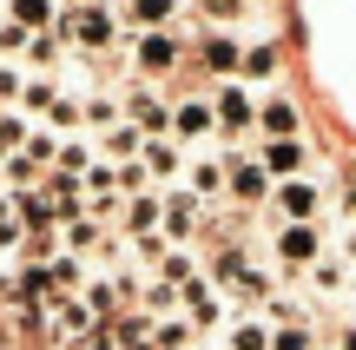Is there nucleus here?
I'll return each mask as SVG.
<instances>
[{
    "label": "nucleus",
    "instance_id": "1",
    "mask_svg": "<svg viewBox=\"0 0 356 350\" xmlns=\"http://www.w3.org/2000/svg\"><path fill=\"white\" fill-rule=\"evenodd\" d=\"M323 198H330V179H284L270 185V205H264V232L277 225H323Z\"/></svg>",
    "mask_w": 356,
    "mask_h": 350
},
{
    "label": "nucleus",
    "instance_id": "2",
    "mask_svg": "<svg viewBox=\"0 0 356 350\" xmlns=\"http://www.w3.org/2000/svg\"><path fill=\"white\" fill-rule=\"evenodd\" d=\"M60 33H66V47H79V53H113L119 20H113L106 0H79V7L60 13Z\"/></svg>",
    "mask_w": 356,
    "mask_h": 350
},
{
    "label": "nucleus",
    "instance_id": "3",
    "mask_svg": "<svg viewBox=\"0 0 356 350\" xmlns=\"http://www.w3.org/2000/svg\"><path fill=\"white\" fill-rule=\"evenodd\" d=\"M323 251H330V225H277V232H270V258L291 264L284 278H304Z\"/></svg>",
    "mask_w": 356,
    "mask_h": 350
},
{
    "label": "nucleus",
    "instance_id": "4",
    "mask_svg": "<svg viewBox=\"0 0 356 350\" xmlns=\"http://www.w3.org/2000/svg\"><path fill=\"white\" fill-rule=\"evenodd\" d=\"M178 317H185L198 337H211L218 324H231V304H225V291L211 285V271H198L185 291H178Z\"/></svg>",
    "mask_w": 356,
    "mask_h": 350
},
{
    "label": "nucleus",
    "instance_id": "5",
    "mask_svg": "<svg viewBox=\"0 0 356 350\" xmlns=\"http://www.w3.org/2000/svg\"><path fill=\"white\" fill-rule=\"evenodd\" d=\"M211 113H218V139H244V132H257V100L251 86H238V79H225V86L211 93Z\"/></svg>",
    "mask_w": 356,
    "mask_h": 350
},
{
    "label": "nucleus",
    "instance_id": "6",
    "mask_svg": "<svg viewBox=\"0 0 356 350\" xmlns=\"http://www.w3.org/2000/svg\"><path fill=\"white\" fill-rule=\"evenodd\" d=\"M178 60H185V40H178V33H139V40H132V66H139L145 86L165 79V73H178Z\"/></svg>",
    "mask_w": 356,
    "mask_h": 350
},
{
    "label": "nucleus",
    "instance_id": "7",
    "mask_svg": "<svg viewBox=\"0 0 356 350\" xmlns=\"http://www.w3.org/2000/svg\"><path fill=\"white\" fill-rule=\"evenodd\" d=\"M225 192L244 198V205H270V172L244 152H225Z\"/></svg>",
    "mask_w": 356,
    "mask_h": 350
},
{
    "label": "nucleus",
    "instance_id": "8",
    "mask_svg": "<svg viewBox=\"0 0 356 350\" xmlns=\"http://www.w3.org/2000/svg\"><path fill=\"white\" fill-rule=\"evenodd\" d=\"M139 166H145V179H152L159 192H172V185L185 179V145H178L172 132H165V139H145L139 145Z\"/></svg>",
    "mask_w": 356,
    "mask_h": 350
},
{
    "label": "nucleus",
    "instance_id": "9",
    "mask_svg": "<svg viewBox=\"0 0 356 350\" xmlns=\"http://www.w3.org/2000/svg\"><path fill=\"white\" fill-rule=\"evenodd\" d=\"M126 119H132V126L145 132V139H165V132H172V106L159 100V93L145 86V79H139V86L126 93Z\"/></svg>",
    "mask_w": 356,
    "mask_h": 350
},
{
    "label": "nucleus",
    "instance_id": "10",
    "mask_svg": "<svg viewBox=\"0 0 356 350\" xmlns=\"http://www.w3.org/2000/svg\"><path fill=\"white\" fill-rule=\"evenodd\" d=\"M257 166L270 172V185H284V179H304V172H310V145H304V139H264Z\"/></svg>",
    "mask_w": 356,
    "mask_h": 350
},
{
    "label": "nucleus",
    "instance_id": "11",
    "mask_svg": "<svg viewBox=\"0 0 356 350\" xmlns=\"http://www.w3.org/2000/svg\"><path fill=\"white\" fill-rule=\"evenodd\" d=\"M172 139H178V145H204V139H218V113H211V100H178V106H172Z\"/></svg>",
    "mask_w": 356,
    "mask_h": 350
},
{
    "label": "nucleus",
    "instance_id": "12",
    "mask_svg": "<svg viewBox=\"0 0 356 350\" xmlns=\"http://www.w3.org/2000/svg\"><path fill=\"white\" fill-rule=\"evenodd\" d=\"M159 225H165V198H159V192H139V198L119 205V225H113V232L119 238H145V232H159Z\"/></svg>",
    "mask_w": 356,
    "mask_h": 350
},
{
    "label": "nucleus",
    "instance_id": "13",
    "mask_svg": "<svg viewBox=\"0 0 356 350\" xmlns=\"http://www.w3.org/2000/svg\"><path fill=\"white\" fill-rule=\"evenodd\" d=\"M178 185H185L198 205H204V198H218V192H225V152H191V159H185V179H178Z\"/></svg>",
    "mask_w": 356,
    "mask_h": 350
},
{
    "label": "nucleus",
    "instance_id": "14",
    "mask_svg": "<svg viewBox=\"0 0 356 350\" xmlns=\"http://www.w3.org/2000/svg\"><path fill=\"white\" fill-rule=\"evenodd\" d=\"M304 285L317 291V298H350V291H356V271H350L343 258H337V245H330V251H323V258L304 271Z\"/></svg>",
    "mask_w": 356,
    "mask_h": 350
},
{
    "label": "nucleus",
    "instance_id": "15",
    "mask_svg": "<svg viewBox=\"0 0 356 350\" xmlns=\"http://www.w3.org/2000/svg\"><path fill=\"white\" fill-rule=\"evenodd\" d=\"M47 317H53V331H60L66 344H86L92 331H99V317L86 311V298H53V304H47Z\"/></svg>",
    "mask_w": 356,
    "mask_h": 350
},
{
    "label": "nucleus",
    "instance_id": "16",
    "mask_svg": "<svg viewBox=\"0 0 356 350\" xmlns=\"http://www.w3.org/2000/svg\"><path fill=\"white\" fill-rule=\"evenodd\" d=\"M159 198H165V225H159V232H165L178 251H185V238L198 232V198H191L185 185H172V192H159Z\"/></svg>",
    "mask_w": 356,
    "mask_h": 350
},
{
    "label": "nucleus",
    "instance_id": "17",
    "mask_svg": "<svg viewBox=\"0 0 356 350\" xmlns=\"http://www.w3.org/2000/svg\"><path fill=\"white\" fill-rule=\"evenodd\" d=\"M297 126H304V113H297L284 93H264V100H257V132H264V139H297Z\"/></svg>",
    "mask_w": 356,
    "mask_h": 350
},
{
    "label": "nucleus",
    "instance_id": "18",
    "mask_svg": "<svg viewBox=\"0 0 356 350\" xmlns=\"http://www.w3.org/2000/svg\"><path fill=\"white\" fill-rule=\"evenodd\" d=\"M204 66H211V73H238V66H244V47H238V33H225V26H211V33H204Z\"/></svg>",
    "mask_w": 356,
    "mask_h": 350
},
{
    "label": "nucleus",
    "instance_id": "19",
    "mask_svg": "<svg viewBox=\"0 0 356 350\" xmlns=\"http://www.w3.org/2000/svg\"><path fill=\"white\" fill-rule=\"evenodd\" d=\"M60 100H66V86H53L47 73H26V93H20V113H26V119H40V126H47Z\"/></svg>",
    "mask_w": 356,
    "mask_h": 350
},
{
    "label": "nucleus",
    "instance_id": "20",
    "mask_svg": "<svg viewBox=\"0 0 356 350\" xmlns=\"http://www.w3.org/2000/svg\"><path fill=\"white\" fill-rule=\"evenodd\" d=\"M225 350H270V324L257 311H238L225 324Z\"/></svg>",
    "mask_w": 356,
    "mask_h": 350
},
{
    "label": "nucleus",
    "instance_id": "21",
    "mask_svg": "<svg viewBox=\"0 0 356 350\" xmlns=\"http://www.w3.org/2000/svg\"><path fill=\"white\" fill-rule=\"evenodd\" d=\"M60 53H66V33H60V26H47V33L26 40L20 66H26V73H53V66H60Z\"/></svg>",
    "mask_w": 356,
    "mask_h": 350
},
{
    "label": "nucleus",
    "instance_id": "22",
    "mask_svg": "<svg viewBox=\"0 0 356 350\" xmlns=\"http://www.w3.org/2000/svg\"><path fill=\"white\" fill-rule=\"evenodd\" d=\"M139 145H145V132L132 126V119H119V126H106V132H99V145H92V152L126 166V159H139Z\"/></svg>",
    "mask_w": 356,
    "mask_h": 350
},
{
    "label": "nucleus",
    "instance_id": "23",
    "mask_svg": "<svg viewBox=\"0 0 356 350\" xmlns=\"http://www.w3.org/2000/svg\"><path fill=\"white\" fill-rule=\"evenodd\" d=\"M126 20L139 26V33H172L178 0H126Z\"/></svg>",
    "mask_w": 356,
    "mask_h": 350
},
{
    "label": "nucleus",
    "instance_id": "24",
    "mask_svg": "<svg viewBox=\"0 0 356 350\" xmlns=\"http://www.w3.org/2000/svg\"><path fill=\"white\" fill-rule=\"evenodd\" d=\"M60 0H7V20H20L26 33H47V26H60Z\"/></svg>",
    "mask_w": 356,
    "mask_h": 350
},
{
    "label": "nucleus",
    "instance_id": "25",
    "mask_svg": "<svg viewBox=\"0 0 356 350\" xmlns=\"http://www.w3.org/2000/svg\"><path fill=\"white\" fill-rule=\"evenodd\" d=\"M26 245V218H20V192H7V185H0V251H20Z\"/></svg>",
    "mask_w": 356,
    "mask_h": 350
},
{
    "label": "nucleus",
    "instance_id": "26",
    "mask_svg": "<svg viewBox=\"0 0 356 350\" xmlns=\"http://www.w3.org/2000/svg\"><path fill=\"white\" fill-rule=\"evenodd\" d=\"M270 350H323V337L310 317H297V324H270Z\"/></svg>",
    "mask_w": 356,
    "mask_h": 350
},
{
    "label": "nucleus",
    "instance_id": "27",
    "mask_svg": "<svg viewBox=\"0 0 356 350\" xmlns=\"http://www.w3.org/2000/svg\"><path fill=\"white\" fill-rule=\"evenodd\" d=\"M119 119H126V106H119L113 93H92V100H79V126L106 132V126H119Z\"/></svg>",
    "mask_w": 356,
    "mask_h": 350
},
{
    "label": "nucleus",
    "instance_id": "28",
    "mask_svg": "<svg viewBox=\"0 0 356 350\" xmlns=\"http://www.w3.org/2000/svg\"><path fill=\"white\" fill-rule=\"evenodd\" d=\"M191 278H198V258H191V251H165V258H159V285H172V291H185Z\"/></svg>",
    "mask_w": 356,
    "mask_h": 350
},
{
    "label": "nucleus",
    "instance_id": "29",
    "mask_svg": "<svg viewBox=\"0 0 356 350\" xmlns=\"http://www.w3.org/2000/svg\"><path fill=\"white\" fill-rule=\"evenodd\" d=\"M191 7H198V20H211V26H225V33H231V26L251 13V0H191Z\"/></svg>",
    "mask_w": 356,
    "mask_h": 350
},
{
    "label": "nucleus",
    "instance_id": "30",
    "mask_svg": "<svg viewBox=\"0 0 356 350\" xmlns=\"http://www.w3.org/2000/svg\"><path fill=\"white\" fill-rule=\"evenodd\" d=\"M20 93H26V66L0 60V113H20Z\"/></svg>",
    "mask_w": 356,
    "mask_h": 350
},
{
    "label": "nucleus",
    "instance_id": "31",
    "mask_svg": "<svg viewBox=\"0 0 356 350\" xmlns=\"http://www.w3.org/2000/svg\"><path fill=\"white\" fill-rule=\"evenodd\" d=\"M238 73L244 79H277V47H270V40H264V47H244V66H238Z\"/></svg>",
    "mask_w": 356,
    "mask_h": 350
},
{
    "label": "nucleus",
    "instance_id": "32",
    "mask_svg": "<svg viewBox=\"0 0 356 350\" xmlns=\"http://www.w3.org/2000/svg\"><path fill=\"white\" fill-rule=\"evenodd\" d=\"M26 40H33V33H26L20 20H0V53H7V60H20V53H26Z\"/></svg>",
    "mask_w": 356,
    "mask_h": 350
},
{
    "label": "nucleus",
    "instance_id": "33",
    "mask_svg": "<svg viewBox=\"0 0 356 350\" xmlns=\"http://www.w3.org/2000/svg\"><path fill=\"white\" fill-rule=\"evenodd\" d=\"M337 258L356 271V225H337Z\"/></svg>",
    "mask_w": 356,
    "mask_h": 350
},
{
    "label": "nucleus",
    "instance_id": "34",
    "mask_svg": "<svg viewBox=\"0 0 356 350\" xmlns=\"http://www.w3.org/2000/svg\"><path fill=\"white\" fill-rule=\"evenodd\" d=\"M330 350H356V317H350L343 331H337V344H330Z\"/></svg>",
    "mask_w": 356,
    "mask_h": 350
},
{
    "label": "nucleus",
    "instance_id": "35",
    "mask_svg": "<svg viewBox=\"0 0 356 350\" xmlns=\"http://www.w3.org/2000/svg\"><path fill=\"white\" fill-rule=\"evenodd\" d=\"M218 350H225V344H218Z\"/></svg>",
    "mask_w": 356,
    "mask_h": 350
},
{
    "label": "nucleus",
    "instance_id": "36",
    "mask_svg": "<svg viewBox=\"0 0 356 350\" xmlns=\"http://www.w3.org/2000/svg\"><path fill=\"white\" fill-rule=\"evenodd\" d=\"M323 350H330V344H323Z\"/></svg>",
    "mask_w": 356,
    "mask_h": 350
}]
</instances>
